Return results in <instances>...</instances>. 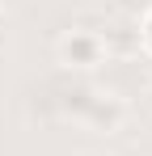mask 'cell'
I'll list each match as a JSON object with an SVG mask.
<instances>
[{
  "label": "cell",
  "mask_w": 152,
  "mask_h": 156,
  "mask_svg": "<svg viewBox=\"0 0 152 156\" xmlns=\"http://www.w3.org/2000/svg\"><path fill=\"white\" fill-rule=\"evenodd\" d=\"M4 42H9V17L0 13V47H4Z\"/></svg>",
  "instance_id": "obj_4"
},
{
  "label": "cell",
  "mask_w": 152,
  "mask_h": 156,
  "mask_svg": "<svg viewBox=\"0 0 152 156\" xmlns=\"http://www.w3.org/2000/svg\"><path fill=\"white\" fill-rule=\"evenodd\" d=\"M144 47L152 51V9H148V17H144Z\"/></svg>",
  "instance_id": "obj_3"
},
{
  "label": "cell",
  "mask_w": 152,
  "mask_h": 156,
  "mask_svg": "<svg viewBox=\"0 0 152 156\" xmlns=\"http://www.w3.org/2000/svg\"><path fill=\"white\" fill-rule=\"evenodd\" d=\"M101 55H106V42L89 30H72L59 38V63L63 68H97Z\"/></svg>",
  "instance_id": "obj_1"
},
{
  "label": "cell",
  "mask_w": 152,
  "mask_h": 156,
  "mask_svg": "<svg viewBox=\"0 0 152 156\" xmlns=\"http://www.w3.org/2000/svg\"><path fill=\"white\" fill-rule=\"evenodd\" d=\"M80 97H85V101H80V118H85L93 131H101V135H114V131L123 127L127 105L118 101V97H97V93H80Z\"/></svg>",
  "instance_id": "obj_2"
}]
</instances>
